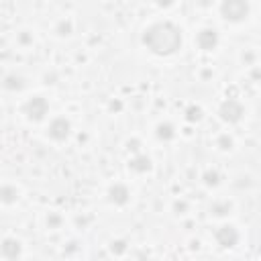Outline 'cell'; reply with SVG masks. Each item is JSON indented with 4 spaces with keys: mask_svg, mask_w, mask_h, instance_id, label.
I'll return each instance as SVG.
<instances>
[{
    "mask_svg": "<svg viewBox=\"0 0 261 261\" xmlns=\"http://www.w3.org/2000/svg\"><path fill=\"white\" fill-rule=\"evenodd\" d=\"M141 43L147 47L149 53H153L157 57H169V55H175L181 49L184 35H181V29L175 22L157 20V22H151L143 31Z\"/></svg>",
    "mask_w": 261,
    "mask_h": 261,
    "instance_id": "6da1fadb",
    "label": "cell"
},
{
    "mask_svg": "<svg viewBox=\"0 0 261 261\" xmlns=\"http://www.w3.org/2000/svg\"><path fill=\"white\" fill-rule=\"evenodd\" d=\"M218 10L226 22L239 24V22H245L249 18L251 4H249V0H220Z\"/></svg>",
    "mask_w": 261,
    "mask_h": 261,
    "instance_id": "7a4b0ae2",
    "label": "cell"
},
{
    "mask_svg": "<svg viewBox=\"0 0 261 261\" xmlns=\"http://www.w3.org/2000/svg\"><path fill=\"white\" fill-rule=\"evenodd\" d=\"M20 114L29 120V122H41L47 118L49 114V102L45 96L41 94H35V96H29L22 104H20Z\"/></svg>",
    "mask_w": 261,
    "mask_h": 261,
    "instance_id": "3957f363",
    "label": "cell"
},
{
    "mask_svg": "<svg viewBox=\"0 0 261 261\" xmlns=\"http://www.w3.org/2000/svg\"><path fill=\"white\" fill-rule=\"evenodd\" d=\"M239 241H241V232L230 222H224L214 230V243L218 249H234Z\"/></svg>",
    "mask_w": 261,
    "mask_h": 261,
    "instance_id": "277c9868",
    "label": "cell"
},
{
    "mask_svg": "<svg viewBox=\"0 0 261 261\" xmlns=\"http://www.w3.org/2000/svg\"><path fill=\"white\" fill-rule=\"evenodd\" d=\"M218 116L222 122L226 124H237L241 122V118L245 116V106L237 100V98H226L220 106H218Z\"/></svg>",
    "mask_w": 261,
    "mask_h": 261,
    "instance_id": "5b68a950",
    "label": "cell"
},
{
    "mask_svg": "<svg viewBox=\"0 0 261 261\" xmlns=\"http://www.w3.org/2000/svg\"><path fill=\"white\" fill-rule=\"evenodd\" d=\"M69 135H71V122H69V118H65V116H55V118L49 120V124H47V137H49L51 141L61 143V141H65Z\"/></svg>",
    "mask_w": 261,
    "mask_h": 261,
    "instance_id": "8992f818",
    "label": "cell"
},
{
    "mask_svg": "<svg viewBox=\"0 0 261 261\" xmlns=\"http://www.w3.org/2000/svg\"><path fill=\"white\" fill-rule=\"evenodd\" d=\"M106 200L112 204V206H126L128 202H130V188L126 186V184H122V181H116V184H112L110 188H108V192H106Z\"/></svg>",
    "mask_w": 261,
    "mask_h": 261,
    "instance_id": "52a82bcc",
    "label": "cell"
},
{
    "mask_svg": "<svg viewBox=\"0 0 261 261\" xmlns=\"http://www.w3.org/2000/svg\"><path fill=\"white\" fill-rule=\"evenodd\" d=\"M196 45H198L202 51H206V53L214 51V49L218 47V33H216V29H212V27L200 29L198 35H196Z\"/></svg>",
    "mask_w": 261,
    "mask_h": 261,
    "instance_id": "ba28073f",
    "label": "cell"
},
{
    "mask_svg": "<svg viewBox=\"0 0 261 261\" xmlns=\"http://www.w3.org/2000/svg\"><path fill=\"white\" fill-rule=\"evenodd\" d=\"M0 257L2 259H18L22 257V243L16 237H6L0 243Z\"/></svg>",
    "mask_w": 261,
    "mask_h": 261,
    "instance_id": "9c48e42d",
    "label": "cell"
},
{
    "mask_svg": "<svg viewBox=\"0 0 261 261\" xmlns=\"http://www.w3.org/2000/svg\"><path fill=\"white\" fill-rule=\"evenodd\" d=\"M128 169L133 171V173H139V175H143V173H149L151 169H153V161H151V157L149 155H145V153H135L130 159H128Z\"/></svg>",
    "mask_w": 261,
    "mask_h": 261,
    "instance_id": "30bf717a",
    "label": "cell"
},
{
    "mask_svg": "<svg viewBox=\"0 0 261 261\" xmlns=\"http://www.w3.org/2000/svg\"><path fill=\"white\" fill-rule=\"evenodd\" d=\"M232 210H234V204L232 202H228V200H216V202L210 204L208 214L212 218H226V216L232 214Z\"/></svg>",
    "mask_w": 261,
    "mask_h": 261,
    "instance_id": "8fae6325",
    "label": "cell"
},
{
    "mask_svg": "<svg viewBox=\"0 0 261 261\" xmlns=\"http://www.w3.org/2000/svg\"><path fill=\"white\" fill-rule=\"evenodd\" d=\"M20 198V190L14 184H0V204L12 206Z\"/></svg>",
    "mask_w": 261,
    "mask_h": 261,
    "instance_id": "7c38bea8",
    "label": "cell"
},
{
    "mask_svg": "<svg viewBox=\"0 0 261 261\" xmlns=\"http://www.w3.org/2000/svg\"><path fill=\"white\" fill-rule=\"evenodd\" d=\"M2 86L8 90V92H22L27 88V80L20 75V73H8L4 80H2Z\"/></svg>",
    "mask_w": 261,
    "mask_h": 261,
    "instance_id": "4fadbf2b",
    "label": "cell"
},
{
    "mask_svg": "<svg viewBox=\"0 0 261 261\" xmlns=\"http://www.w3.org/2000/svg\"><path fill=\"white\" fill-rule=\"evenodd\" d=\"M155 137L159 141H163V143H169V141L175 139V126L171 122H159L155 126Z\"/></svg>",
    "mask_w": 261,
    "mask_h": 261,
    "instance_id": "5bb4252c",
    "label": "cell"
},
{
    "mask_svg": "<svg viewBox=\"0 0 261 261\" xmlns=\"http://www.w3.org/2000/svg\"><path fill=\"white\" fill-rule=\"evenodd\" d=\"M108 251H110L112 255L120 257V255H124V253L128 251V245H126V241H124V239H114V241H110Z\"/></svg>",
    "mask_w": 261,
    "mask_h": 261,
    "instance_id": "9a60e30c",
    "label": "cell"
},
{
    "mask_svg": "<svg viewBox=\"0 0 261 261\" xmlns=\"http://www.w3.org/2000/svg\"><path fill=\"white\" fill-rule=\"evenodd\" d=\"M232 145H234V141H232V137H230L228 133H222V135L216 139V147H218L220 151H230Z\"/></svg>",
    "mask_w": 261,
    "mask_h": 261,
    "instance_id": "2e32d148",
    "label": "cell"
},
{
    "mask_svg": "<svg viewBox=\"0 0 261 261\" xmlns=\"http://www.w3.org/2000/svg\"><path fill=\"white\" fill-rule=\"evenodd\" d=\"M55 33L59 35V37H67L69 33H71V20H59L57 24H55Z\"/></svg>",
    "mask_w": 261,
    "mask_h": 261,
    "instance_id": "e0dca14e",
    "label": "cell"
},
{
    "mask_svg": "<svg viewBox=\"0 0 261 261\" xmlns=\"http://www.w3.org/2000/svg\"><path fill=\"white\" fill-rule=\"evenodd\" d=\"M200 118H202V108H200V106H188V110H186V120L196 122V120H200Z\"/></svg>",
    "mask_w": 261,
    "mask_h": 261,
    "instance_id": "ac0fdd59",
    "label": "cell"
},
{
    "mask_svg": "<svg viewBox=\"0 0 261 261\" xmlns=\"http://www.w3.org/2000/svg\"><path fill=\"white\" fill-rule=\"evenodd\" d=\"M61 222H63V218H61L59 214H55V212H51V214L47 216V226H49V228H59Z\"/></svg>",
    "mask_w": 261,
    "mask_h": 261,
    "instance_id": "d6986e66",
    "label": "cell"
},
{
    "mask_svg": "<svg viewBox=\"0 0 261 261\" xmlns=\"http://www.w3.org/2000/svg\"><path fill=\"white\" fill-rule=\"evenodd\" d=\"M218 179H220V177H218L216 171H206V173H204V184H206V186H218Z\"/></svg>",
    "mask_w": 261,
    "mask_h": 261,
    "instance_id": "ffe728a7",
    "label": "cell"
},
{
    "mask_svg": "<svg viewBox=\"0 0 261 261\" xmlns=\"http://www.w3.org/2000/svg\"><path fill=\"white\" fill-rule=\"evenodd\" d=\"M237 186H239L241 190H243V188H245V190H247V188H251V186H253L251 175H241V177H239V181H237Z\"/></svg>",
    "mask_w": 261,
    "mask_h": 261,
    "instance_id": "44dd1931",
    "label": "cell"
},
{
    "mask_svg": "<svg viewBox=\"0 0 261 261\" xmlns=\"http://www.w3.org/2000/svg\"><path fill=\"white\" fill-rule=\"evenodd\" d=\"M186 210H188V204H186L184 200L173 202V212H175V214H186Z\"/></svg>",
    "mask_w": 261,
    "mask_h": 261,
    "instance_id": "7402d4cb",
    "label": "cell"
},
{
    "mask_svg": "<svg viewBox=\"0 0 261 261\" xmlns=\"http://www.w3.org/2000/svg\"><path fill=\"white\" fill-rule=\"evenodd\" d=\"M126 147H128V151L139 153V151H141V141H139V139H133V141H128V143H126Z\"/></svg>",
    "mask_w": 261,
    "mask_h": 261,
    "instance_id": "603a6c76",
    "label": "cell"
},
{
    "mask_svg": "<svg viewBox=\"0 0 261 261\" xmlns=\"http://www.w3.org/2000/svg\"><path fill=\"white\" fill-rule=\"evenodd\" d=\"M173 2H175V0H155V4H157L159 8H169V6H173Z\"/></svg>",
    "mask_w": 261,
    "mask_h": 261,
    "instance_id": "cb8c5ba5",
    "label": "cell"
},
{
    "mask_svg": "<svg viewBox=\"0 0 261 261\" xmlns=\"http://www.w3.org/2000/svg\"><path fill=\"white\" fill-rule=\"evenodd\" d=\"M110 108L112 110H120V102H110Z\"/></svg>",
    "mask_w": 261,
    "mask_h": 261,
    "instance_id": "d4e9b609",
    "label": "cell"
}]
</instances>
